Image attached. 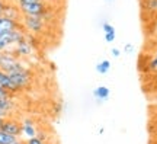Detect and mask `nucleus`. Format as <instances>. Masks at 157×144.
Segmentation results:
<instances>
[{
	"label": "nucleus",
	"mask_w": 157,
	"mask_h": 144,
	"mask_svg": "<svg viewBox=\"0 0 157 144\" xmlns=\"http://www.w3.org/2000/svg\"><path fill=\"white\" fill-rule=\"evenodd\" d=\"M16 29H25L21 21L12 19V18L5 16V15H0V37L12 32V31H16Z\"/></svg>",
	"instance_id": "6"
},
{
	"label": "nucleus",
	"mask_w": 157,
	"mask_h": 144,
	"mask_svg": "<svg viewBox=\"0 0 157 144\" xmlns=\"http://www.w3.org/2000/svg\"><path fill=\"white\" fill-rule=\"evenodd\" d=\"M15 140H16V137L9 135V134L3 133V131L0 130V144H10V143H13Z\"/></svg>",
	"instance_id": "15"
},
{
	"label": "nucleus",
	"mask_w": 157,
	"mask_h": 144,
	"mask_svg": "<svg viewBox=\"0 0 157 144\" xmlns=\"http://www.w3.org/2000/svg\"><path fill=\"white\" fill-rule=\"evenodd\" d=\"M17 3H47V0H17Z\"/></svg>",
	"instance_id": "19"
},
{
	"label": "nucleus",
	"mask_w": 157,
	"mask_h": 144,
	"mask_svg": "<svg viewBox=\"0 0 157 144\" xmlns=\"http://www.w3.org/2000/svg\"><path fill=\"white\" fill-rule=\"evenodd\" d=\"M10 144H26V141H23V140H21V138H16L13 143H10Z\"/></svg>",
	"instance_id": "22"
},
{
	"label": "nucleus",
	"mask_w": 157,
	"mask_h": 144,
	"mask_svg": "<svg viewBox=\"0 0 157 144\" xmlns=\"http://www.w3.org/2000/svg\"><path fill=\"white\" fill-rule=\"evenodd\" d=\"M12 95L6 90V89H3L2 86H0V99H5V98H10Z\"/></svg>",
	"instance_id": "18"
},
{
	"label": "nucleus",
	"mask_w": 157,
	"mask_h": 144,
	"mask_svg": "<svg viewBox=\"0 0 157 144\" xmlns=\"http://www.w3.org/2000/svg\"><path fill=\"white\" fill-rule=\"evenodd\" d=\"M6 5H7L6 2H3V0H0V12H3V9L6 7Z\"/></svg>",
	"instance_id": "23"
},
{
	"label": "nucleus",
	"mask_w": 157,
	"mask_h": 144,
	"mask_svg": "<svg viewBox=\"0 0 157 144\" xmlns=\"http://www.w3.org/2000/svg\"><path fill=\"white\" fill-rule=\"evenodd\" d=\"M0 86L3 89H6L10 95H15V93H19V92H21V90L13 84V82L10 80V76L6 72H3V70H0Z\"/></svg>",
	"instance_id": "8"
},
{
	"label": "nucleus",
	"mask_w": 157,
	"mask_h": 144,
	"mask_svg": "<svg viewBox=\"0 0 157 144\" xmlns=\"http://www.w3.org/2000/svg\"><path fill=\"white\" fill-rule=\"evenodd\" d=\"M2 15L9 16V18H12V19H16V21H22V13L19 10L17 3L16 5H15V3H7L6 7L3 9V12H2Z\"/></svg>",
	"instance_id": "10"
},
{
	"label": "nucleus",
	"mask_w": 157,
	"mask_h": 144,
	"mask_svg": "<svg viewBox=\"0 0 157 144\" xmlns=\"http://www.w3.org/2000/svg\"><path fill=\"white\" fill-rule=\"evenodd\" d=\"M124 51H125L127 54L132 53V51H134V45H132V44H125V47H124Z\"/></svg>",
	"instance_id": "20"
},
{
	"label": "nucleus",
	"mask_w": 157,
	"mask_h": 144,
	"mask_svg": "<svg viewBox=\"0 0 157 144\" xmlns=\"http://www.w3.org/2000/svg\"><path fill=\"white\" fill-rule=\"evenodd\" d=\"M156 15H157V13H156Z\"/></svg>",
	"instance_id": "27"
},
{
	"label": "nucleus",
	"mask_w": 157,
	"mask_h": 144,
	"mask_svg": "<svg viewBox=\"0 0 157 144\" xmlns=\"http://www.w3.org/2000/svg\"><path fill=\"white\" fill-rule=\"evenodd\" d=\"M22 16H47L52 13V7L47 3H17Z\"/></svg>",
	"instance_id": "2"
},
{
	"label": "nucleus",
	"mask_w": 157,
	"mask_h": 144,
	"mask_svg": "<svg viewBox=\"0 0 157 144\" xmlns=\"http://www.w3.org/2000/svg\"><path fill=\"white\" fill-rule=\"evenodd\" d=\"M102 29L105 32V41L106 42H113L115 38H117V32H115V28H113L111 23L103 22L102 23Z\"/></svg>",
	"instance_id": "12"
},
{
	"label": "nucleus",
	"mask_w": 157,
	"mask_h": 144,
	"mask_svg": "<svg viewBox=\"0 0 157 144\" xmlns=\"http://www.w3.org/2000/svg\"><path fill=\"white\" fill-rule=\"evenodd\" d=\"M26 144H47V141L41 140L39 137H32V138L26 140Z\"/></svg>",
	"instance_id": "17"
},
{
	"label": "nucleus",
	"mask_w": 157,
	"mask_h": 144,
	"mask_svg": "<svg viewBox=\"0 0 157 144\" xmlns=\"http://www.w3.org/2000/svg\"><path fill=\"white\" fill-rule=\"evenodd\" d=\"M22 135L28 138H32V137H36L38 135V131H36V127H35V122L32 119H23L22 121Z\"/></svg>",
	"instance_id": "9"
},
{
	"label": "nucleus",
	"mask_w": 157,
	"mask_h": 144,
	"mask_svg": "<svg viewBox=\"0 0 157 144\" xmlns=\"http://www.w3.org/2000/svg\"><path fill=\"white\" fill-rule=\"evenodd\" d=\"M0 130L3 133L9 134V135H13V137L19 138V135L22 134V122L15 119V118H12V116H7V118L3 119Z\"/></svg>",
	"instance_id": "4"
},
{
	"label": "nucleus",
	"mask_w": 157,
	"mask_h": 144,
	"mask_svg": "<svg viewBox=\"0 0 157 144\" xmlns=\"http://www.w3.org/2000/svg\"><path fill=\"white\" fill-rule=\"evenodd\" d=\"M109 95H111V90H109V88H106V86H98L96 89H93V96H95V99L99 100V102L106 100L108 98H109Z\"/></svg>",
	"instance_id": "11"
},
{
	"label": "nucleus",
	"mask_w": 157,
	"mask_h": 144,
	"mask_svg": "<svg viewBox=\"0 0 157 144\" xmlns=\"http://www.w3.org/2000/svg\"><path fill=\"white\" fill-rule=\"evenodd\" d=\"M21 22H22L25 31L28 33H32V35L42 33L45 29V25H47V21L44 16H22Z\"/></svg>",
	"instance_id": "3"
},
{
	"label": "nucleus",
	"mask_w": 157,
	"mask_h": 144,
	"mask_svg": "<svg viewBox=\"0 0 157 144\" xmlns=\"http://www.w3.org/2000/svg\"><path fill=\"white\" fill-rule=\"evenodd\" d=\"M3 119H5V118H0V127H2V122H3Z\"/></svg>",
	"instance_id": "25"
},
{
	"label": "nucleus",
	"mask_w": 157,
	"mask_h": 144,
	"mask_svg": "<svg viewBox=\"0 0 157 144\" xmlns=\"http://www.w3.org/2000/svg\"><path fill=\"white\" fill-rule=\"evenodd\" d=\"M12 51H13V54H15L17 58H21V57L32 56V53H34L35 50H34V47L31 45V42L26 39V37H25L22 41H19V42L12 48Z\"/></svg>",
	"instance_id": "7"
},
{
	"label": "nucleus",
	"mask_w": 157,
	"mask_h": 144,
	"mask_svg": "<svg viewBox=\"0 0 157 144\" xmlns=\"http://www.w3.org/2000/svg\"><path fill=\"white\" fill-rule=\"evenodd\" d=\"M0 15H2V12H0Z\"/></svg>",
	"instance_id": "26"
},
{
	"label": "nucleus",
	"mask_w": 157,
	"mask_h": 144,
	"mask_svg": "<svg viewBox=\"0 0 157 144\" xmlns=\"http://www.w3.org/2000/svg\"><path fill=\"white\" fill-rule=\"evenodd\" d=\"M6 3H17V0H3Z\"/></svg>",
	"instance_id": "24"
},
{
	"label": "nucleus",
	"mask_w": 157,
	"mask_h": 144,
	"mask_svg": "<svg viewBox=\"0 0 157 144\" xmlns=\"http://www.w3.org/2000/svg\"><path fill=\"white\" fill-rule=\"evenodd\" d=\"M10 76V80L13 82V84L16 86L19 90H23V89H26L31 86L32 83V73L31 70H23V72H19V73H13V74H9Z\"/></svg>",
	"instance_id": "5"
},
{
	"label": "nucleus",
	"mask_w": 157,
	"mask_h": 144,
	"mask_svg": "<svg viewBox=\"0 0 157 144\" xmlns=\"http://www.w3.org/2000/svg\"><path fill=\"white\" fill-rule=\"evenodd\" d=\"M0 70L6 72L7 74H13V73H19L26 70V67L21 61V58H17L13 54V51L7 50L0 53Z\"/></svg>",
	"instance_id": "1"
},
{
	"label": "nucleus",
	"mask_w": 157,
	"mask_h": 144,
	"mask_svg": "<svg viewBox=\"0 0 157 144\" xmlns=\"http://www.w3.org/2000/svg\"><path fill=\"white\" fill-rule=\"evenodd\" d=\"M148 72H157V56L148 58Z\"/></svg>",
	"instance_id": "16"
},
{
	"label": "nucleus",
	"mask_w": 157,
	"mask_h": 144,
	"mask_svg": "<svg viewBox=\"0 0 157 144\" xmlns=\"http://www.w3.org/2000/svg\"><path fill=\"white\" fill-rule=\"evenodd\" d=\"M111 53H112L113 57H119V56H121V51L118 50V48H112V51H111Z\"/></svg>",
	"instance_id": "21"
},
{
	"label": "nucleus",
	"mask_w": 157,
	"mask_h": 144,
	"mask_svg": "<svg viewBox=\"0 0 157 144\" xmlns=\"http://www.w3.org/2000/svg\"><path fill=\"white\" fill-rule=\"evenodd\" d=\"M111 70V61L109 60H102L96 64V72L99 74H106Z\"/></svg>",
	"instance_id": "14"
},
{
	"label": "nucleus",
	"mask_w": 157,
	"mask_h": 144,
	"mask_svg": "<svg viewBox=\"0 0 157 144\" xmlns=\"http://www.w3.org/2000/svg\"><path fill=\"white\" fill-rule=\"evenodd\" d=\"M141 7H143V12H147L148 15H156L157 0H141Z\"/></svg>",
	"instance_id": "13"
}]
</instances>
